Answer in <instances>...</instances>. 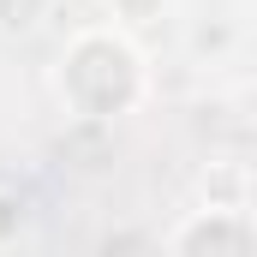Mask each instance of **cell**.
Returning a JSON list of instances; mask_svg holds the SVG:
<instances>
[{
  "label": "cell",
  "instance_id": "obj_1",
  "mask_svg": "<svg viewBox=\"0 0 257 257\" xmlns=\"http://www.w3.org/2000/svg\"><path fill=\"white\" fill-rule=\"evenodd\" d=\"M150 96L144 54L120 30H78L60 54V102L78 120H120Z\"/></svg>",
  "mask_w": 257,
  "mask_h": 257
},
{
  "label": "cell",
  "instance_id": "obj_2",
  "mask_svg": "<svg viewBox=\"0 0 257 257\" xmlns=\"http://www.w3.org/2000/svg\"><path fill=\"white\" fill-rule=\"evenodd\" d=\"M174 251H257V221L245 209H227V203H203L192 209L180 227H174V239H168Z\"/></svg>",
  "mask_w": 257,
  "mask_h": 257
},
{
  "label": "cell",
  "instance_id": "obj_3",
  "mask_svg": "<svg viewBox=\"0 0 257 257\" xmlns=\"http://www.w3.org/2000/svg\"><path fill=\"white\" fill-rule=\"evenodd\" d=\"M108 12H114L126 30H150V24H162L168 0H108Z\"/></svg>",
  "mask_w": 257,
  "mask_h": 257
},
{
  "label": "cell",
  "instance_id": "obj_4",
  "mask_svg": "<svg viewBox=\"0 0 257 257\" xmlns=\"http://www.w3.org/2000/svg\"><path fill=\"white\" fill-rule=\"evenodd\" d=\"M203 197L209 203H227V209H245V180L233 168H215V174H203Z\"/></svg>",
  "mask_w": 257,
  "mask_h": 257
},
{
  "label": "cell",
  "instance_id": "obj_5",
  "mask_svg": "<svg viewBox=\"0 0 257 257\" xmlns=\"http://www.w3.org/2000/svg\"><path fill=\"white\" fill-rule=\"evenodd\" d=\"M42 6L48 0H0V30H36V18H42Z\"/></svg>",
  "mask_w": 257,
  "mask_h": 257
},
{
  "label": "cell",
  "instance_id": "obj_6",
  "mask_svg": "<svg viewBox=\"0 0 257 257\" xmlns=\"http://www.w3.org/2000/svg\"><path fill=\"white\" fill-rule=\"evenodd\" d=\"M24 233V197L18 192H0V245H12Z\"/></svg>",
  "mask_w": 257,
  "mask_h": 257
}]
</instances>
